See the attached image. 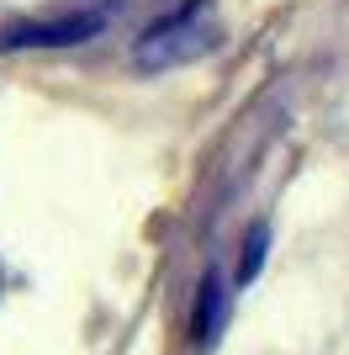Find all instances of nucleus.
<instances>
[{"mask_svg": "<svg viewBox=\"0 0 349 355\" xmlns=\"http://www.w3.org/2000/svg\"><path fill=\"white\" fill-rule=\"evenodd\" d=\"M265 250H270V223H254L249 239H244V260H238V270H233V286H249L254 276H260Z\"/></svg>", "mask_w": 349, "mask_h": 355, "instance_id": "nucleus-4", "label": "nucleus"}, {"mask_svg": "<svg viewBox=\"0 0 349 355\" xmlns=\"http://www.w3.org/2000/svg\"><path fill=\"white\" fill-rule=\"evenodd\" d=\"M228 308H233V292H228V276L217 266L202 276V292H196V313H190V340L196 350H212L228 329Z\"/></svg>", "mask_w": 349, "mask_h": 355, "instance_id": "nucleus-3", "label": "nucleus"}, {"mask_svg": "<svg viewBox=\"0 0 349 355\" xmlns=\"http://www.w3.org/2000/svg\"><path fill=\"white\" fill-rule=\"evenodd\" d=\"M212 48H217V11H212V0H186L180 11H170L164 21H154L138 37L132 64L143 74H159V69H174V64L202 59Z\"/></svg>", "mask_w": 349, "mask_h": 355, "instance_id": "nucleus-1", "label": "nucleus"}, {"mask_svg": "<svg viewBox=\"0 0 349 355\" xmlns=\"http://www.w3.org/2000/svg\"><path fill=\"white\" fill-rule=\"evenodd\" d=\"M106 16L101 11H74V16H53V21H16L0 27V53H21V48H74L101 32Z\"/></svg>", "mask_w": 349, "mask_h": 355, "instance_id": "nucleus-2", "label": "nucleus"}]
</instances>
